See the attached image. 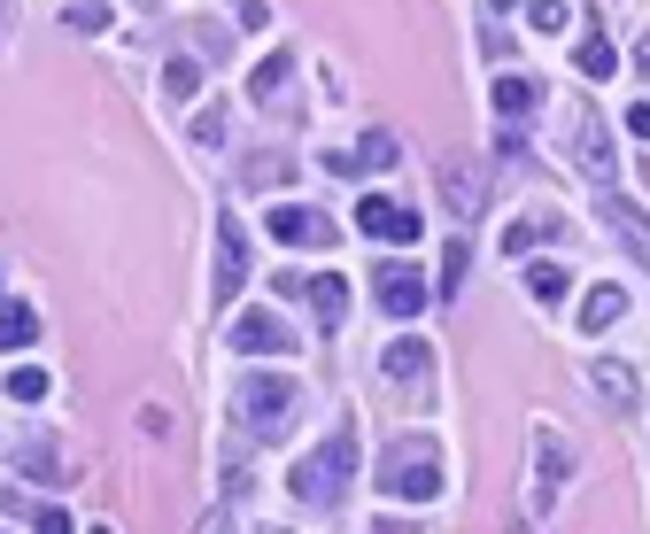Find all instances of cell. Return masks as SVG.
<instances>
[{
    "mask_svg": "<svg viewBox=\"0 0 650 534\" xmlns=\"http://www.w3.org/2000/svg\"><path fill=\"white\" fill-rule=\"evenodd\" d=\"M372 488L395 496V504H434V496H442V457H434V442H426V434H395V442L380 449Z\"/></svg>",
    "mask_w": 650,
    "mask_h": 534,
    "instance_id": "1",
    "label": "cell"
},
{
    "mask_svg": "<svg viewBox=\"0 0 650 534\" xmlns=\"http://www.w3.org/2000/svg\"><path fill=\"white\" fill-rule=\"evenodd\" d=\"M348 481H356V434H348V426H333L318 449L295 465V481H287V488H295V504H311V512H333V504L348 496Z\"/></svg>",
    "mask_w": 650,
    "mask_h": 534,
    "instance_id": "2",
    "label": "cell"
},
{
    "mask_svg": "<svg viewBox=\"0 0 650 534\" xmlns=\"http://www.w3.org/2000/svg\"><path fill=\"white\" fill-rule=\"evenodd\" d=\"M295 403H303V387L287 379V372H240V395H233V411H240V426L248 434H287V418H295Z\"/></svg>",
    "mask_w": 650,
    "mask_h": 534,
    "instance_id": "3",
    "label": "cell"
},
{
    "mask_svg": "<svg viewBox=\"0 0 650 534\" xmlns=\"http://www.w3.org/2000/svg\"><path fill=\"white\" fill-rule=\"evenodd\" d=\"M279 287H287L295 303H311V318H318L325 334H333V326L348 318V279H341V271H311V279H303V271H287Z\"/></svg>",
    "mask_w": 650,
    "mask_h": 534,
    "instance_id": "4",
    "label": "cell"
},
{
    "mask_svg": "<svg viewBox=\"0 0 650 534\" xmlns=\"http://www.w3.org/2000/svg\"><path fill=\"white\" fill-rule=\"evenodd\" d=\"M272 240H287V248H333L341 225H333L325 209H311V201H279V209H272Z\"/></svg>",
    "mask_w": 650,
    "mask_h": 534,
    "instance_id": "5",
    "label": "cell"
},
{
    "mask_svg": "<svg viewBox=\"0 0 650 534\" xmlns=\"http://www.w3.org/2000/svg\"><path fill=\"white\" fill-rule=\"evenodd\" d=\"M248 279V233L240 217H217V271H209V303H233Z\"/></svg>",
    "mask_w": 650,
    "mask_h": 534,
    "instance_id": "6",
    "label": "cell"
},
{
    "mask_svg": "<svg viewBox=\"0 0 650 534\" xmlns=\"http://www.w3.org/2000/svg\"><path fill=\"white\" fill-rule=\"evenodd\" d=\"M225 342L240 356H287L295 349V334L272 318V310H233V326H225Z\"/></svg>",
    "mask_w": 650,
    "mask_h": 534,
    "instance_id": "7",
    "label": "cell"
},
{
    "mask_svg": "<svg viewBox=\"0 0 650 534\" xmlns=\"http://www.w3.org/2000/svg\"><path fill=\"white\" fill-rule=\"evenodd\" d=\"M573 164L597 178V186H612V171H620V156H612V132H604V117H597V109H581V125H573Z\"/></svg>",
    "mask_w": 650,
    "mask_h": 534,
    "instance_id": "8",
    "label": "cell"
},
{
    "mask_svg": "<svg viewBox=\"0 0 650 534\" xmlns=\"http://www.w3.org/2000/svg\"><path fill=\"white\" fill-rule=\"evenodd\" d=\"M356 225H364L372 240H418V233H426L418 209H403V201H387V194H364V201H356Z\"/></svg>",
    "mask_w": 650,
    "mask_h": 534,
    "instance_id": "9",
    "label": "cell"
},
{
    "mask_svg": "<svg viewBox=\"0 0 650 534\" xmlns=\"http://www.w3.org/2000/svg\"><path fill=\"white\" fill-rule=\"evenodd\" d=\"M372 295H380V310H387V318H418V310H426V271L387 264V271L372 279Z\"/></svg>",
    "mask_w": 650,
    "mask_h": 534,
    "instance_id": "10",
    "label": "cell"
},
{
    "mask_svg": "<svg viewBox=\"0 0 650 534\" xmlns=\"http://www.w3.org/2000/svg\"><path fill=\"white\" fill-rule=\"evenodd\" d=\"M604 225L628 240V256H636V264L650 271V209H636L628 194H612V186H604Z\"/></svg>",
    "mask_w": 650,
    "mask_h": 534,
    "instance_id": "11",
    "label": "cell"
},
{
    "mask_svg": "<svg viewBox=\"0 0 650 534\" xmlns=\"http://www.w3.org/2000/svg\"><path fill=\"white\" fill-rule=\"evenodd\" d=\"M442 194H450L457 217H473V209L487 201V171L473 164V156H450V164H442Z\"/></svg>",
    "mask_w": 650,
    "mask_h": 534,
    "instance_id": "12",
    "label": "cell"
},
{
    "mask_svg": "<svg viewBox=\"0 0 650 534\" xmlns=\"http://www.w3.org/2000/svg\"><path fill=\"white\" fill-rule=\"evenodd\" d=\"M534 109H542V86H534V78H519V70H503V78H495V117L519 132Z\"/></svg>",
    "mask_w": 650,
    "mask_h": 534,
    "instance_id": "13",
    "label": "cell"
},
{
    "mask_svg": "<svg viewBox=\"0 0 650 534\" xmlns=\"http://www.w3.org/2000/svg\"><path fill=\"white\" fill-rule=\"evenodd\" d=\"M558 233H565V217H558V209H526L519 225H503V256H534V248H542V240H558Z\"/></svg>",
    "mask_w": 650,
    "mask_h": 534,
    "instance_id": "14",
    "label": "cell"
},
{
    "mask_svg": "<svg viewBox=\"0 0 650 534\" xmlns=\"http://www.w3.org/2000/svg\"><path fill=\"white\" fill-rule=\"evenodd\" d=\"M380 372H387V379H426V372H434V349L411 342V334H395V342L380 349Z\"/></svg>",
    "mask_w": 650,
    "mask_h": 534,
    "instance_id": "15",
    "label": "cell"
},
{
    "mask_svg": "<svg viewBox=\"0 0 650 534\" xmlns=\"http://www.w3.org/2000/svg\"><path fill=\"white\" fill-rule=\"evenodd\" d=\"M612 62H620V55H612V39H604V23L589 16V39L573 47V70H581L589 86H604V78H612Z\"/></svg>",
    "mask_w": 650,
    "mask_h": 534,
    "instance_id": "16",
    "label": "cell"
},
{
    "mask_svg": "<svg viewBox=\"0 0 650 534\" xmlns=\"http://www.w3.org/2000/svg\"><path fill=\"white\" fill-rule=\"evenodd\" d=\"M287 78H295V47H272V55H264V62L248 70V101H272V93H279Z\"/></svg>",
    "mask_w": 650,
    "mask_h": 534,
    "instance_id": "17",
    "label": "cell"
},
{
    "mask_svg": "<svg viewBox=\"0 0 650 534\" xmlns=\"http://www.w3.org/2000/svg\"><path fill=\"white\" fill-rule=\"evenodd\" d=\"M628 318V295L620 287H589V303H581V334H612Z\"/></svg>",
    "mask_w": 650,
    "mask_h": 534,
    "instance_id": "18",
    "label": "cell"
},
{
    "mask_svg": "<svg viewBox=\"0 0 650 534\" xmlns=\"http://www.w3.org/2000/svg\"><path fill=\"white\" fill-rule=\"evenodd\" d=\"M8 457H16V473H23V481H47V488H62V481H70V473H62V457H55L47 442H16Z\"/></svg>",
    "mask_w": 650,
    "mask_h": 534,
    "instance_id": "19",
    "label": "cell"
},
{
    "mask_svg": "<svg viewBox=\"0 0 650 534\" xmlns=\"http://www.w3.org/2000/svg\"><path fill=\"white\" fill-rule=\"evenodd\" d=\"M589 379H597V395H604V403H620V411L643 395V387H636V372H628V364H612V356H597V364H589Z\"/></svg>",
    "mask_w": 650,
    "mask_h": 534,
    "instance_id": "20",
    "label": "cell"
},
{
    "mask_svg": "<svg viewBox=\"0 0 650 534\" xmlns=\"http://www.w3.org/2000/svg\"><path fill=\"white\" fill-rule=\"evenodd\" d=\"M534 465H542V504H558V481L573 473V449H565L558 434H542V442H534Z\"/></svg>",
    "mask_w": 650,
    "mask_h": 534,
    "instance_id": "21",
    "label": "cell"
},
{
    "mask_svg": "<svg viewBox=\"0 0 650 534\" xmlns=\"http://www.w3.org/2000/svg\"><path fill=\"white\" fill-rule=\"evenodd\" d=\"M39 342V310L31 303H0V349H31Z\"/></svg>",
    "mask_w": 650,
    "mask_h": 534,
    "instance_id": "22",
    "label": "cell"
},
{
    "mask_svg": "<svg viewBox=\"0 0 650 534\" xmlns=\"http://www.w3.org/2000/svg\"><path fill=\"white\" fill-rule=\"evenodd\" d=\"M387 164H395V132H387V125H364V140H356V178L387 171Z\"/></svg>",
    "mask_w": 650,
    "mask_h": 534,
    "instance_id": "23",
    "label": "cell"
},
{
    "mask_svg": "<svg viewBox=\"0 0 650 534\" xmlns=\"http://www.w3.org/2000/svg\"><path fill=\"white\" fill-rule=\"evenodd\" d=\"M162 93H170V101H194V93H201V62H194V55H170V62H162Z\"/></svg>",
    "mask_w": 650,
    "mask_h": 534,
    "instance_id": "24",
    "label": "cell"
},
{
    "mask_svg": "<svg viewBox=\"0 0 650 534\" xmlns=\"http://www.w3.org/2000/svg\"><path fill=\"white\" fill-rule=\"evenodd\" d=\"M565 287H573V279H565L558 264H534V271H526V295H534L542 310H558V303H565Z\"/></svg>",
    "mask_w": 650,
    "mask_h": 534,
    "instance_id": "25",
    "label": "cell"
},
{
    "mask_svg": "<svg viewBox=\"0 0 650 534\" xmlns=\"http://www.w3.org/2000/svg\"><path fill=\"white\" fill-rule=\"evenodd\" d=\"M47 387H55V379H47L39 364H16V372H8V395H16V403H47Z\"/></svg>",
    "mask_w": 650,
    "mask_h": 534,
    "instance_id": "26",
    "label": "cell"
},
{
    "mask_svg": "<svg viewBox=\"0 0 650 534\" xmlns=\"http://www.w3.org/2000/svg\"><path fill=\"white\" fill-rule=\"evenodd\" d=\"M465 264H473V248H465V240H450V248H442V287H434V295H457Z\"/></svg>",
    "mask_w": 650,
    "mask_h": 534,
    "instance_id": "27",
    "label": "cell"
},
{
    "mask_svg": "<svg viewBox=\"0 0 650 534\" xmlns=\"http://www.w3.org/2000/svg\"><path fill=\"white\" fill-rule=\"evenodd\" d=\"M62 23H78V31H101V23H109V8H101V0H62Z\"/></svg>",
    "mask_w": 650,
    "mask_h": 534,
    "instance_id": "28",
    "label": "cell"
},
{
    "mask_svg": "<svg viewBox=\"0 0 650 534\" xmlns=\"http://www.w3.org/2000/svg\"><path fill=\"white\" fill-rule=\"evenodd\" d=\"M565 16H573L565 0H526V23H534V31H565Z\"/></svg>",
    "mask_w": 650,
    "mask_h": 534,
    "instance_id": "29",
    "label": "cell"
},
{
    "mask_svg": "<svg viewBox=\"0 0 650 534\" xmlns=\"http://www.w3.org/2000/svg\"><path fill=\"white\" fill-rule=\"evenodd\" d=\"M279 178H287L279 156H248V186H279Z\"/></svg>",
    "mask_w": 650,
    "mask_h": 534,
    "instance_id": "30",
    "label": "cell"
},
{
    "mask_svg": "<svg viewBox=\"0 0 650 534\" xmlns=\"http://www.w3.org/2000/svg\"><path fill=\"white\" fill-rule=\"evenodd\" d=\"M194 140L217 148V140H225V109H201V117H194Z\"/></svg>",
    "mask_w": 650,
    "mask_h": 534,
    "instance_id": "31",
    "label": "cell"
},
{
    "mask_svg": "<svg viewBox=\"0 0 650 534\" xmlns=\"http://www.w3.org/2000/svg\"><path fill=\"white\" fill-rule=\"evenodd\" d=\"M31 534H78V527H70V520H62V512L47 504V512H31Z\"/></svg>",
    "mask_w": 650,
    "mask_h": 534,
    "instance_id": "32",
    "label": "cell"
},
{
    "mask_svg": "<svg viewBox=\"0 0 650 534\" xmlns=\"http://www.w3.org/2000/svg\"><path fill=\"white\" fill-rule=\"evenodd\" d=\"M233 16H240V23H248V31H256V23H264V16H272V8H264V0H233Z\"/></svg>",
    "mask_w": 650,
    "mask_h": 534,
    "instance_id": "33",
    "label": "cell"
},
{
    "mask_svg": "<svg viewBox=\"0 0 650 534\" xmlns=\"http://www.w3.org/2000/svg\"><path fill=\"white\" fill-rule=\"evenodd\" d=\"M628 132H636V140H650V101H636V109H628Z\"/></svg>",
    "mask_w": 650,
    "mask_h": 534,
    "instance_id": "34",
    "label": "cell"
},
{
    "mask_svg": "<svg viewBox=\"0 0 650 534\" xmlns=\"http://www.w3.org/2000/svg\"><path fill=\"white\" fill-rule=\"evenodd\" d=\"M194 534H233V520H225V512H201V520H194Z\"/></svg>",
    "mask_w": 650,
    "mask_h": 534,
    "instance_id": "35",
    "label": "cell"
},
{
    "mask_svg": "<svg viewBox=\"0 0 650 534\" xmlns=\"http://www.w3.org/2000/svg\"><path fill=\"white\" fill-rule=\"evenodd\" d=\"M372 534H426V527H411V520H380Z\"/></svg>",
    "mask_w": 650,
    "mask_h": 534,
    "instance_id": "36",
    "label": "cell"
},
{
    "mask_svg": "<svg viewBox=\"0 0 650 534\" xmlns=\"http://www.w3.org/2000/svg\"><path fill=\"white\" fill-rule=\"evenodd\" d=\"M636 70H643V78H650V39H643V47H636Z\"/></svg>",
    "mask_w": 650,
    "mask_h": 534,
    "instance_id": "37",
    "label": "cell"
},
{
    "mask_svg": "<svg viewBox=\"0 0 650 534\" xmlns=\"http://www.w3.org/2000/svg\"><path fill=\"white\" fill-rule=\"evenodd\" d=\"M93 534H117V527H93Z\"/></svg>",
    "mask_w": 650,
    "mask_h": 534,
    "instance_id": "38",
    "label": "cell"
},
{
    "mask_svg": "<svg viewBox=\"0 0 650 534\" xmlns=\"http://www.w3.org/2000/svg\"><path fill=\"white\" fill-rule=\"evenodd\" d=\"M511 534H526V527H511Z\"/></svg>",
    "mask_w": 650,
    "mask_h": 534,
    "instance_id": "39",
    "label": "cell"
}]
</instances>
